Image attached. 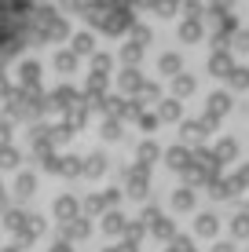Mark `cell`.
Instances as JSON below:
<instances>
[{"mask_svg":"<svg viewBox=\"0 0 249 252\" xmlns=\"http://www.w3.org/2000/svg\"><path fill=\"white\" fill-rule=\"evenodd\" d=\"M33 19H37V11L30 4H0V59L30 44Z\"/></svg>","mask_w":249,"mask_h":252,"instance_id":"6da1fadb","label":"cell"}]
</instances>
